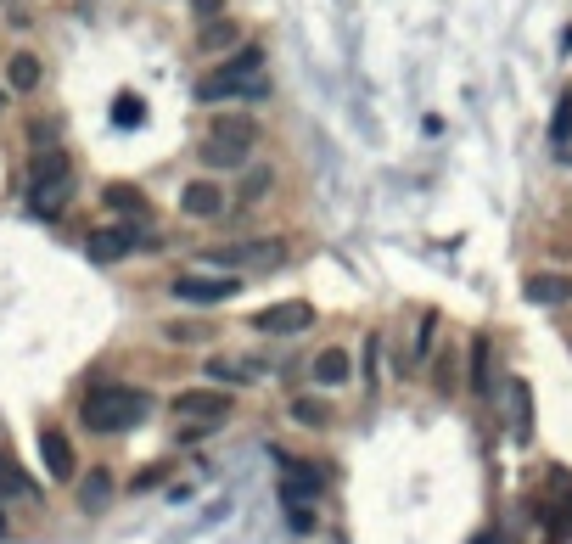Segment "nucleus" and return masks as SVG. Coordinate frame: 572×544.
<instances>
[{"mask_svg":"<svg viewBox=\"0 0 572 544\" xmlns=\"http://www.w3.org/2000/svg\"><path fill=\"white\" fill-rule=\"evenodd\" d=\"M472 544H505V539H500V533H477Z\"/></svg>","mask_w":572,"mask_h":544,"instance_id":"36","label":"nucleus"},{"mask_svg":"<svg viewBox=\"0 0 572 544\" xmlns=\"http://www.w3.org/2000/svg\"><path fill=\"white\" fill-rule=\"evenodd\" d=\"M466 387H472V399H494V343L488 337H472L466 348Z\"/></svg>","mask_w":572,"mask_h":544,"instance_id":"15","label":"nucleus"},{"mask_svg":"<svg viewBox=\"0 0 572 544\" xmlns=\"http://www.w3.org/2000/svg\"><path fill=\"white\" fill-rule=\"evenodd\" d=\"M270 73H264V45H236L225 62H214V68L197 79V101H264L270 96Z\"/></svg>","mask_w":572,"mask_h":544,"instance_id":"2","label":"nucleus"},{"mask_svg":"<svg viewBox=\"0 0 572 544\" xmlns=\"http://www.w3.org/2000/svg\"><path fill=\"white\" fill-rule=\"evenodd\" d=\"M197 158H202V169L242 174V169H247V158H253V141H230V135H202Z\"/></svg>","mask_w":572,"mask_h":544,"instance_id":"12","label":"nucleus"},{"mask_svg":"<svg viewBox=\"0 0 572 544\" xmlns=\"http://www.w3.org/2000/svg\"><path fill=\"white\" fill-rule=\"evenodd\" d=\"M107 505H113V472L90 466V477L79 483V511H107Z\"/></svg>","mask_w":572,"mask_h":544,"instance_id":"21","label":"nucleus"},{"mask_svg":"<svg viewBox=\"0 0 572 544\" xmlns=\"http://www.w3.org/2000/svg\"><path fill=\"white\" fill-rule=\"evenodd\" d=\"M270 191H275V169H270V163H247V169H242V186H236V197H242V202H264Z\"/></svg>","mask_w":572,"mask_h":544,"instance_id":"23","label":"nucleus"},{"mask_svg":"<svg viewBox=\"0 0 572 544\" xmlns=\"http://www.w3.org/2000/svg\"><path fill=\"white\" fill-rule=\"evenodd\" d=\"M113 118H118V124H141V118H146V101H141V96H129V90H124V96L113 101Z\"/></svg>","mask_w":572,"mask_h":544,"instance_id":"30","label":"nucleus"},{"mask_svg":"<svg viewBox=\"0 0 572 544\" xmlns=\"http://www.w3.org/2000/svg\"><path fill=\"white\" fill-rule=\"evenodd\" d=\"M101 208L118 219H135V225H146V214H152V202H146L141 186H129V180H113V186H101Z\"/></svg>","mask_w":572,"mask_h":544,"instance_id":"14","label":"nucleus"},{"mask_svg":"<svg viewBox=\"0 0 572 544\" xmlns=\"http://www.w3.org/2000/svg\"><path fill=\"white\" fill-rule=\"evenodd\" d=\"M6 533H12V516H6V500H0V539H6Z\"/></svg>","mask_w":572,"mask_h":544,"instance_id":"35","label":"nucleus"},{"mask_svg":"<svg viewBox=\"0 0 572 544\" xmlns=\"http://www.w3.org/2000/svg\"><path fill=\"white\" fill-rule=\"evenodd\" d=\"M281 511H286V528H292V533H315V528H320V511H315V505H281Z\"/></svg>","mask_w":572,"mask_h":544,"instance_id":"29","label":"nucleus"},{"mask_svg":"<svg viewBox=\"0 0 572 544\" xmlns=\"http://www.w3.org/2000/svg\"><path fill=\"white\" fill-rule=\"evenodd\" d=\"M258 376H264L258 359H230V354L208 359V382H214V387H247V382H258Z\"/></svg>","mask_w":572,"mask_h":544,"instance_id":"17","label":"nucleus"},{"mask_svg":"<svg viewBox=\"0 0 572 544\" xmlns=\"http://www.w3.org/2000/svg\"><path fill=\"white\" fill-rule=\"evenodd\" d=\"M292 421H298V427H331V404L326 399H292Z\"/></svg>","mask_w":572,"mask_h":544,"instance_id":"28","label":"nucleus"},{"mask_svg":"<svg viewBox=\"0 0 572 544\" xmlns=\"http://www.w3.org/2000/svg\"><path fill=\"white\" fill-rule=\"evenodd\" d=\"M432 354H438V315L427 309V315H421V331H415V348L404 354V371H421Z\"/></svg>","mask_w":572,"mask_h":544,"instance_id":"22","label":"nucleus"},{"mask_svg":"<svg viewBox=\"0 0 572 544\" xmlns=\"http://www.w3.org/2000/svg\"><path fill=\"white\" fill-rule=\"evenodd\" d=\"M40 460H45V477H51V483H73V472H79L73 438L62 427H40Z\"/></svg>","mask_w":572,"mask_h":544,"instance_id":"10","label":"nucleus"},{"mask_svg":"<svg viewBox=\"0 0 572 544\" xmlns=\"http://www.w3.org/2000/svg\"><path fill=\"white\" fill-rule=\"evenodd\" d=\"M550 141H572V96H561L556 101V124H550Z\"/></svg>","mask_w":572,"mask_h":544,"instance_id":"31","label":"nucleus"},{"mask_svg":"<svg viewBox=\"0 0 572 544\" xmlns=\"http://www.w3.org/2000/svg\"><path fill=\"white\" fill-rule=\"evenodd\" d=\"M236 45H242V29H236L230 17H214V23H202L197 29V51H208V57H219V51L230 57Z\"/></svg>","mask_w":572,"mask_h":544,"instance_id":"20","label":"nucleus"},{"mask_svg":"<svg viewBox=\"0 0 572 544\" xmlns=\"http://www.w3.org/2000/svg\"><path fill=\"white\" fill-rule=\"evenodd\" d=\"M73 197H79V180H73V174H57V180H34V186H29V214H34V219H62Z\"/></svg>","mask_w":572,"mask_h":544,"instance_id":"9","label":"nucleus"},{"mask_svg":"<svg viewBox=\"0 0 572 544\" xmlns=\"http://www.w3.org/2000/svg\"><path fill=\"white\" fill-rule=\"evenodd\" d=\"M242 292V275H202V270H180L169 281L174 303H191V309H214V303L236 298Z\"/></svg>","mask_w":572,"mask_h":544,"instance_id":"5","label":"nucleus"},{"mask_svg":"<svg viewBox=\"0 0 572 544\" xmlns=\"http://www.w3.org/2000/svg\"><path fill=\"white\" fill-rule=\"evenodd\" d=\"M511 427H516V444L533 438V404H528V387L511 382Z\"/></svg>","mask_w":572,"mask_h":544,"instance_id":"26","label":"nucleus"},{"mask_svg":"<svg viewBox=\"0 0 572 544\" xmlns=\"http://www.w3.org/2000/svg\"><path fill=\"white\" fill-rule=\"evenodd\" d=\"M129 253H135V230H129V225H96L85 236V258H90V264H124Z\"/></svg>","mask_w":572,"mask_h":544,"instance_id":"11","label":"nucleus"},{"mask_svg":"<svg viewBox=\"0 0 572 544\" xmlns=\"http://www.w3.org/2000/svg\"><path fill=\"white\" fill-rule=\"evenodd\" d=\"M57 174H73V158L62 152V146H45V152H34V180H57Z\"/></svg>","mask_w":572,"mask_h":544,"instance_id":"27","label":"nucleus"},{"mask_svg":"<svg viewBox=\"0 0 572 544\" xmlns=\"http://www.w3.org/2000/svg\"><path fill=\"white\" fill-rule=\"evenodd\" d=\"M208 264H219V275H242V270H275L286 258L281 236H253V242H225V247H208Z\"/></svg>","mask_w":572,"mask_h":544,"instance_id":"3","label":"nucleus"},{"mask_svg":"<svg viewBox=\"0 0 572 544\" xmlns=\"http://www.w3.org/2000/svg\"><path fill=\"white\" fill-rule=\"evenodd\" d=\"M522 298L539 303V309H561V303H572V275H561V270H533L528 281H522Z\"/></svg>","mask_w":572,"mask_h":544,"instance_id":"13","label":"nucleus"},{"mask_svg":"<svg viewBox=\"0 0 572 544\" xmlns=\"http://www.w3.org/2000/svg\"><path fill=\"white\" fill-rule=\"evenodd\" d=\"M163 483V466H146L141 477H135V494H141V488H158Z\"/></svg>","mask_w":572,"mask_h":544,"instance_id":"34","label":"nucleus"},{"mask_svg":"<svg viewBox=\"0 0 572 544\" xmlns=\"http://www.w3.org/2000/svg\"><path fill=\"white\" fill-rule=\"evenodd\" d=\"M191 12H197L202 23H214V17H225V0H191Z\"/></svg>","mask_w":572,"mask_h":544,"instance_id":"33","label":"nucleus"},{"mask_svg":"<svg viewBox=\"0 0 572 544\" xmlns=\"http://www.w3.org/2000/svg\"><path fill=\"white\" fill-rule=\"evenodd\" d=\"M253 326L264 331V337H298V331H309V326H315V303H303V298L270 303L264 315H253Z\"/></svg>","mask_w":572,"mask_h":544,"instance_id":"8","label":"nucleus"},{"mask_svg":"<svg viewBox=\"0 0 572 544\" xmlns=\"http://www.w3.org/2000/svg\"><path fill=\"white\" fill-rule=\"evenodd\" d=\"M163 343H214V320H163Z\"/></svg>","mask_w":572,"mask_h":544,"instance_id":"24","label":"nucleus"},{"mask_svg":"<svg viewBox=\"0 0 572 544\" xmlns=\"http://www.w3.org/2000/svg\"><path fill=\"white\" fill-rule=\"evenodd\" d=\"M320 494H326V472L281 455V505H320Z\"/></svg>","mask_w":572,"mask_h":544,"instance_id":"7","label":"nucleus"},{"mask_svg":"<svg viewBox=\"0 0 572 544\" xmlns=\"http://www.w3.org/2000/svg\"><path fill=\"white\" fill-rule=\"evenodd\" d=\"M57 135H62V129H57V118H34V124H29L34 152H40V146H57Z\"/></svg>","mask_w":572,"mask_h":544,"instance_id":"32","label":"nucleus"},{"mask_svg":"<svg viewBox=\"0 0 572 544\" xmlns=\"http://www.w3.org/2000/svg\"><path fill=\"white\" fill-rule=\"evenodd\" d=\"M455 382H460V348L444 343L438 359H432V387H438V393H455Z\"/></svg>","mask_w":572,"mask_h":544,"instance_id":"25","label":"nucleus"},{"mask_svg":"<svg viewBox=\"0 0 572 544\" xmlns=\"http://www.w3.org/2000/svg\"><path fill=\"white\" fill-rule=\"evenodd\" d=\"M0 500H40V483H34L6 449H0Z\"/></svg>","mask_w":572,"mask_h":544,"instance_id":"19","label":"nucleus"},{"mask_svg":"<svg viewBox=\"0 0 572 544\" xmlns=\"http://www.w3.org/2000/svg\"><path fill=\"white\" fill-rule=\"evenodd\" d=\"M6 85H12L17 96H34V90L45 85V62L34 57V51H12V57H6Z\"/></svg>","mask_w":572,"mask_h":544,"instance_id":"18","label":"nucleus"},{"mask_svg":"<svg viewBox=\"0 0 572 544\" xmlns=\"http://www.w3.org/2000/svg\"><path fill=\"white\" fill-rule=\"evenodd\" d=\"M309 376H315V387H343L348 376H354V359H348L343 343H331V348H320V354L309 359Z\"/></svg>","mask_w":572,"mask_h":544,"instance_id":"16","label":"nucleus"},{"mask_svg":"<svg viewBox=\"0 0 572 544\" xmlns=\"http://www.w3.org/2000/svg\"><path fill=\"white\" fill-rule=\"evenodd\" d=\"M152 416V393L135 382H101L79 399V427L90 438H118V432H135Z\"/></svg>","mask_w":572,"mask_h":544,"instance_id":"1","label":"nucleus"},{"mask_svg":"<svg viewBox=\"0 0 572 544\" xmlns=\"http://www.w3.org/2000/svg\"><path fill=\"white\" fill-rule=\"evenodd\" d=\"M174 421H202V427H225L230 416H236V393L230 387H180L174 393Z\"/></svg>","mask_w":572,"mask_h":544,"instance_id":"4","label":"nucleus"},{"mask_svg":"<svg viewBox=\"0 0 572 544\" xmlns=\"http://www.w3.org/2000/svg\"><path fill=\"white\" fill-rule=\"evenodd\" d=\"M180 214L197 219V225H219V219L230 214L225 180H214V174H197V180H186V186H180Z\"/></svg>","mask_w":572,"mask_h":544,"instance_id":"6","label":"nucleus"}]
</instances>
